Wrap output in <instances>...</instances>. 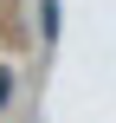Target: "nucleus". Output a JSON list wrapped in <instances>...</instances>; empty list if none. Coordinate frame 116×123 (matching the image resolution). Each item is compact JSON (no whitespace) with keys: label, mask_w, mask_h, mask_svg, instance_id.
Returning <instances> with one entry per match:
<instances>
[{"label":"nucleus","mask_w":116,"mask_h":123,"mask_svg":"<svg viewBox=\"0 0 116 123\" xmlns=\"http://www.w3.org/2000/svg\"><path fill=\"white\" fill-rule=\"evenodd\" d=\"M6 97H13V84H6V71H0V104H6Z\"/></svg>","instance_id":"obj_1"}]
</instances>
